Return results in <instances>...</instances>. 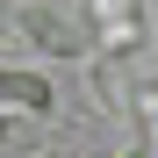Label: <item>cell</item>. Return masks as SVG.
<instances>
[{
    "mask_svg": "<svg viewBox=\"0 0 158 158\" xmlns=\"http://www.w3.org/2000/svg\"><path fill=\"white\" fill-rule=\"evenodd\" d=\"M22 36H29L36 50H50V58H79V50H86V29L58 22L50 7H29V15H22Z\"/></svg>",
    "mask_w": 158,
    "mask_h": 158,
    "instance_id": "obj_1",
    "label": "cell"
},
{
    "mask_svg": "<svg viewBox=\"0 0 158 158\" xmlns=\"http://www.w3.org/2000/svg\"><path fill=\"white\" fill-rule=\"evenodd\" d=\"M50 79L29 72V65H0V108H29V115H50Z\"/></svg>",
    "mask_w": 158,
    "mask_h": 158,
    "instance_id": "obj_2",
    "label": "cell"
},
{
    "mask_svg": "<svg viewBox=\"0 0 158 158\" xmlns=\"http://www.w3.org/2000/svg\"><path fill=\"white\" fill-rule=\"evenodd\" d=\"M144 115H158V86H151V94H144Z\"/></svg>",
    "mask_w": 158,
    "mask_h": 158,
    "instance_id": "obj_3",
    "label": "cell"
},
{
    "mask_svg": "<svg viewBox=\"0 0 158 158\" xmlns=\"http://www.w3.org/2000/svg\"><path fill=\"white\" fill-rule=\"evenodd\" d=\"M43 158H65V151H43Z\"/></svg>",
    "mask_w": 158,
    "mask_h": 158,
    "instance_id": "obj_4",
    "label": "cell"
}]
</instances>
